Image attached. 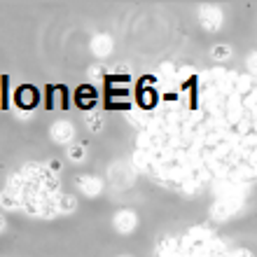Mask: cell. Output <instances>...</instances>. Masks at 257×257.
Segmentation results:
<instances>
[{
  "instance_id": "6da1fadb",
  "label": "cell",
  "mask_w": 257,
  "mask_h": 257,
  "mask_svg": "<svg viewBox=\"0 0 257 257\" xmlns=\"http://www.w3.org/2000/svg\"><path fill=\"white\" fill-rule=\"evenodd\" d=\"M222 10L220 7H213V5H203L199 10V24H201L206 31H217L222 26Z\"/></svg>"
},
{
  "instance_id": "7a4b0ae2",
  "label": "cell",
  "mask_w": 257,
  "mask_h": 257,
  "mask_svg": "<svg viewBox=\"0 0 257 257\" xmlns=\"http://www.w3.org/2000/svg\"><path fill=\"white\" fill-rule=\"evenodd\" d=\"M112 224H115V229L119 231V234H131V231L138 227V215L128 208L117 210L115 217H112Z\"/></svg>"
},
{
  "instance_id": "3957f363",
  "label": "cell",
  "mask_w": 257,
  "mask_h": 257,
  "mask_svg": "<svg viewBox=\"0 0 257 257\" xmlns=\"http://www.w3.org/2000/svg\"><path fill=\"white\" fill-rule=\"evenodd\" d=\"M49 136H52V141L54 143L66 145V143L73 141L75 128H73V124H68V122H54L52 124V128H49Z\"/></svg>"
},
{
  "instance_id": "277c9868",
  "label": "cell",
  "mask_w": 257,
  "mask_h": 257,
  "mask_svg": "<svg viewBox=\"0 0 257 257\" xmlns=\"http://www.w3.org/2000/svg\"><path fill=\"white\" fill-rule=\"evenodd\" d=\"M77 187L87 196H96V194H101V190H103V180H98L96 176H80L77 178Z\"/></svg>"
},
{
  "instance_id": "5b68a950",
  "label": "cell",
  "mask_w": 257,
  "mask_h": 257,
  "mask_svg": "<svg viewBox=\"0 0 257 257\" xmlns=\"http://www.w3.org/2000/svg\"><path fill=\"white\" fill-rule=\"evenodd\" d=\"M91 52H94L96 56H108L110 52H112V38H110L108 33H98L94 35V40H91Z\"/></svg>"
},
{
  "instance_id": "8992f818",
  "label": "cell",
  "mask_w": 257,
  "mask_h": 257,
  "mask_svg": "<svg viewBox=\"0 0 257 257\" xmlns=\"http://www.w3.org/2000/svg\"><path fill=\"white\" fill-rule=\"evenodd\" d=\"M56 208H59V213H73L77 208V201L73 194H61L56 196Z\"/></svg>"
},
{
  "instance_id": "52a82bcc",
  "label": "cell",
  "mask_w": 257,
  "mask_h": 257,
  "mask_svg": "<svg viewBox=\"0 0 257 257\" xmlns=\"http://www.w3.org/2000/svg\"><path fill=\"white\" fill-rule=\"evenodd\" d=\"M234 208H236V206H234L231 201H220V203H215V206H213V215L220 217V220H224L227 215H231V213H234Z\"/></svg>"
},
{
  "instance_id": "ba28073f",
  "label": "cell",
  "mask_w": 257,
  "mask_h": 257,
  "mask_svg": "<svg viewBox=\"0 0 257 257\" xmlns=\"http://www.w3.org/2000/svg\"><path fill=\"white\" fill-rule=\"evenodd\" d=\"M210 56L215 59V61H227L231 56V49L227 47V45H217V47H213V52H210Z\"/></svg>"
},
{
  "instance_id": "9c48e42d",
  "label": "cell",
  "mask_w": 257,
  "mask_h": 257,
  "mask_svg": "<svg viewBox=\"0 0 257 257\" xmlns=\"http://www.w3.org/2000/svg\"><path fill=\"white\" fill-rule=\"evenodd\" d=\"M68 157H70V162H82L84 159V148L82 145H68Z\"/></svg>"
},
{
  "instance_id": "30bf717a",
  "label": "cell",
  "mask_w": 257,
  "mask_h": 257,
  "mask_svg": "<svg viewBox=\"0 0 257 257\" xmlns=\"http://www.w3.org/2000/svg\"><path fill=\"white\" fill-rule=\"evenodd\" d=\"M101 124H103V117L101 115H96V112H94V115L87 117V126L91 128V131H98V128H101Z\"/></svg>"
},
{
  "instance_id": "8fae6325",
  "label": "cell",
  "mask_w": 257,
  "mask_h": 257,
  "mask_svg": "<svg viewBox=\"0 0 257 257\" xmlns=\"http://www.w3.org/2000/svg\"><path fill=\"white\" fill-rule=\"evenodd\" d=\"M245 66H248V70H250V73L257 75V52L248 54V59H245Z\"/></svg>"
},
{
  "instance_id": "7c38bea8",
  "label": "cell",
  "mask_w": 257,
  "mask_h": 257,
  "mask_svg": "<svg viewBox=\"0 0 257 257\" xmlns=\"http://www.w3.org/2000/svg\"><path fill=\"white\" fill-rule=\"evenodd\" d=\"M229 257H255V255H252V252L248 250V248H236V250L231 252Z\"/></svg>"
},
{
  "instance_id": "4fadbf2b",
  "label": "cell",
  "mask_w": 257,
  "mask_h": 257,
  "mask_svg": "<svg viewBox=\"0 0 257 257\" xmlns=\"http://www.w3.org/2000/svg\"><path fill=\"white\" fill-rule=\"evenodd\" d=\"M0 231H5V217L0 215Z\"/></svg>"
},
{
  "instance_id": "5bb4252c",
  "label": "cell",
  "mask_w": 257,
  "mask_h": 257,
  "mask_svg": "<svg viewBox=\"0 0 257 257\" xmlns=\"http://www.w3.org/2000/svg\"><path fill=\"white\" fill-rule=\"evenodd\" d=\"M122 257H131V255H122Z\"/></svg>"
}]
</instances>
